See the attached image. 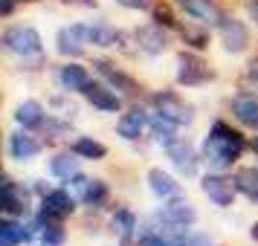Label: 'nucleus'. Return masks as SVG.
<instances>
[{
  "label": "nucleus",
  "mask_w": 258,
  "mask_h": 246,
  "mask_svg": "<svg viewBox=\"0 0 258 246\" xmlns=\"http://www.w3.org/2000/svg\"><path fill=\"white\" fill-rule=\"evenodd\" d=\"M244 78H246L249 84H255V87H258V55H255V58L246 61V67H244Z\"/></svg>",
  "instance_id": "nucleus-34"
},
{
  "label": "nucleus",
  "mask_w": 258,
  "mask_h": 246,
  "mask_svg": "<svg viewBox=\"0 0 258 246\" xmlns=\"http://www.w3.org/2000/svg\"><path fill=\"white\" fill-rule=\"evenodd\" d=\"M249 237H252V240H255V243H258V220L252 223V226H249Z\"/></svg>",
  "instance_id": "nucleus-39"
},
{
  "label": "nucleus",
  "mask_w": 258,
  "mask_h": 246,
  "mask_svg": "<svg viewBox=\"0 0 258 246\" xmlns=\"http://www.w3.org/2000/svg\"><path fill=\"white\" fill-rule=\"evenodd\" d=\"M116 3L125 6V9H131V12H151L157 0H116Z\"/></svg>",
  "instance_id": "nucleus-33"
},
{
  "label": "nucleus",
  "mask_w": 258,
  "mask_h": 246,
  "mask_svg": "<svg viewBox=\"0 0 258 246\" xmlns=\"http://www.w3.org/2000/svg\"><path fill=\"white\" fill-rule=\"evenodd\" d=\"M148 119H151V110L142 105H134L128 110V113H122L116 122V133L122 136L125 142H137L145 133V128H148Z\"/></svg>",
  "instance_id": "nucleus-16"
},
{
  "label": "nucleus",
  "mask_w": 258,
  "mask_h": 246,
  "mask_svg": "<svg viewBox=\"0 0 258 246\" xmlns=\"http://www.w3.org/2000/svg\"><path fill=\"white\" fill-rule=\"evenodd\" d=\"M0 47L21 61L44 58V38H41V32H38L35 26H29V24L6 26L3 35H0Z\"/></svg>",
  "instance_id": "nucleus-2"
},
{
  "label": "nucleus",
  "mask_w": 258,
  "mask_h": 246,
  "mask_svg": "<svg viewBox=\"0 0 258 246\" xmlns=\"http://www.w3.org/2000/svg\"><path fill=\"white\" fill-rule=\"evenodd\" d=\"M218 29V38H221L223 44V52L226 55H244L246 49H249V26L241 21V18H235V15H223L221 24L215 26Z\"/></svg>",
  "instance_id": "nucleus-6"
},
{
  "label": "nucleus",
  "mask_w": 258,
  "mask_h": 246,
  "mask_svg": "<svg viewBox=\"0 0 258 246\" xmlns=\"http://www.w3.org/2000/svg\"><path fill=\"white\" fill-rule=\"evenodd\" d=\"M246 15H249V21L258 24V0H246Z\"/></svg>",
  "instance_id": "nucleus-37"
},
{
  "label": "nucleus",
  "mask_w": 258,
  "mask_h": 246,
  "mask_svg": "<svg viewBox=\"0 0 258 246\" xmlns=\"http://www.w3.org/2000/svg\"><path fill=\"white\" fill-rule=\"evenodd\" d=\"M87 44H90L87 41V24H70L55 32V52L67 61L82 58L87 52Z\"/></svg>",
  "instance_id": "nucleus-10"
},
{
  "label": "nucleus",
  "mask_w": 258,
  "mask_h": 246,
  "mask_svg": "<svg viewBox=\"0 0 258 246\" xmlns=\"http://www.w3.org/2000/svg\"><path fill=\"white\" fill-rule=\"evenodd\" d=\"M67 186L76 194V200H82L84 206H90V209H102L110 200V188H107L105 180H90V177H84V174H76Z\"/></svg>",
  "instance_id": "nucleus-12"
},
{
  "label": "nucleus",
  "mask_w": 258,
  "mask_h": 246,
  "mask_svg": "<svg viewBox=\"0 0 258 246\" xmlns=\"http://www.w3.org/2000/svg\"><path fill=\"white\" fill-rule=\"evenodd\" d=\"M165 156H168V162H171V168H174L180 177H198V168H200V156L198 148L191 145V142L186 139H174V142H168L163 148Z\"/></svg>",
  "instance_id": "nucleus-11"
},
{
  "label": "nucleus",
  "mask_w": 258,
  "mask_h": 246,
  "mask_svg": "<svg viewBox=\"0 0 258 246\" xmlns=\"http://www.w3.org/2000/svg\"><path fill=\"white\" fill-rule=\"evenodd\" d=\"M134 47H137V52H142V55L157 58V55L168 52V47H171V29L154 24V21L151 24L137 26V29H134Z\"/></svg>",
  "instance_id": "nucleus-5"
},
{
  "label": "nucleus",
  "mask_w": 258,
  "mask_h": 246,
  "mask_svg": "<svg viewBox=\"0 0 258 246\" xmlns=\"http://www.w3.org/2000/svg\"><path fill=\"white\" fill-rule=\"evenodd\" d=\"M122 246H128V243H122Z\"/></svg>",
  "instance_id": "nucleus-41"
},
{
  "label": "nucleus",
  "mask_w": 258,
  "mask_h": 246,
  "mask_svg": "<svg viewBox=\"0 0 258 246\" xmlns=\"http://www.w3.org/2000/svg\"><path fill=\"white\" fill-rule=\"evenodd\" d=\"M93 70L102 75V81L110 84L113 90H116L119 96H128V99H137V96L142 93V84L134 78V75H128V72L122 70V67H116L113 61L107 58H96L93 61Z\"/></svg>",
  "instance_id": "nucleus-9"
},
{
  "label": "nucleus",
  "mask_w": 258,
  "mask_h": 246,
  "mask_svg": "<svg viewBox=\"0 0 258 246\" xmlns=\"http://www.w3.org/2000/svg\"><path fill=\"white\" fill-rule=\"evenodd\" d=\"M21 3H38V0H21Z\"/></svg>",
  "instance_id": "nucleus-40"
},
{
  "label": "nucleus",
  "mask_w": 258,
  "mask_h": 246,
  "mask_svg": "<svg viewBox=\"0 0 258 246\" xmlns=\"http://www.w3.org/2000/svg\"><path fill=\"white\" fill-rule=\"evenodd\" d=\"M145 183H148V188H151L154 197H160V200H171V197H180V194H183V186L177 183V177H171L168 171H163L160 165L148 168Z\"/></svg>",
  "instance_id": "nucleus-19"
},
{
  "label": "nucleus",
  "mask_w": 258,
  "mask_h": 246,
  "mask_svg": "<svg viewBox=\"0 0 258 246\" xmlns=\"http://www.w3.org/2000/svg\"><path fill=\"white\" fill-rule=\"evenodd\" d=\"M35 229L41 234V246H64L67 234H64V226L61 223H52V220H35Z\"/></svg>",
  "instance_id": "nucleus-29"
},
{
  "label": "nucleus",
  "mask_w": 258,
  "mask_h": 246,
  "mask_svg": "<svg viewBox=\"0 0 258 246\" xmlns=\"http://www.w3.org/2000/svg\"><path fill=\"white\" fill-rule=\"evenodd\" d=\"M229 113L241 128L258 130V96L255 93H238L229 99Z\"/></svg>",
  "instance_id": "nucleus-18"
},
{
  "label": "nucleus",
  "mask_w": 258,
  "mask_h": 246,
  "mask_svg": "<svg viewBox=\"0 0 258 246\" xmlns=\"http://www.w3.org/2000/svg\"><path fill=\"white\" fill-rule=\"evenodd\" d=\"M12 116H15V122H18L24 130H41L49 113H47V107L41 105L38 99H24L21 105L15 107Z\"/></svg>",
  "instance_id": "nucleus-21"
},
{
  "label": "nucleus",
  "mask_w": 258,
  "mask_h": 246,
  "mask_svg": "<svg viewBox=\"0 0 258 246\" xmlns=\"http://www.w3.org/2000/svg\"><path fill=\"white\" fill-rule=\"evenodd\" d=\"M87 41L99 49H110V47H125V32L116 29L107 21H96V24H87Z\"/></svg>",
  "instance_id": "nucleus-20"
},
{
  "label": "nucleus",
  "mask_w": 258,
  "mask_h": 246,
  "mask_svg": "<svg viewBox=\"0 0 258 246\" xmlns=\"http://www.w3.org/2000/svg\"><path fill=\"white\" fill-rule=\"evenodd\" d=\"M249 151L255 153V159H258V130H255V136L249 139Z\"/></svg>",
  "instance_id": "nucleus-38"
},
{
  "label": "nucleus",
  "mask_w": 258,
  "mask_h": 246,
  "mask_svg": "<svg viewBox=\"0 0 258 246\" xmlns=\"http://www.w3.org/2000/svg\"><path fill=\"white\" fill-rule=\"evenodd\" d=\"M82 96L87 99V105H93L96 110H102V113H119V110H122V96L105 81H90L82 90Z\"/></svg>",
  "instance_id": "nucleus-14"
},
{
  "label": "nucleus",
  "mask_w": 258,
  "mask_h": 246,
  "mask_svg": "<svg viewBox=\"0 0 258 246\" xmlns=\"http://www.w3.org/2000/svg\"><path fill=\"white\" fill-rule=\"evenodd\" d=\"M151 21L154 24H160V26H165V29H180V24H177V15H174V9L168 6V3H154V9H151Z\"/></svg>",
  "instance_id": "nucleus-30"
},
{
  "label": "nucleus",
  "mask_w": 258,
  "mask_h": 246,
  "mask_svg": "<svg viewBox=\"0 0 258 246\" xmlns=\"http://www.w3.org/2000/svg\"><path fill=\"white\" fill-rule=\"evenodd\" d=\"M235 186L249 203H258V168L255 165H241L235 171Z\"/></svg>",
  "instance_id": "nucleus-26"
},
{
  "label": "nucleus",
  "mask_w": 258,
  "mask_h": 246,
  "mask_svg": "<svg viewBox=\"0 0 258 246\" xmlns=\"http://www.w3.org/2000/svg\"><path fill=\"white\" fill-rule=\"evenodd\" d=\"M64 6H79V9H96L99 3L96 0H61Z\"/></svg>",
  "instance_id": "nucleus-35"
},
{
  "label": "nucleus",
  "mask_w": 258,
  "mask_h": 246,
  "mask_svg": "<svg viewBox=\"0 0 258 246\" xmlns=\"http://www.w3.org/2000/svg\"><path fill=\"white\" fill-rule=\"evenodd\" d=\"M148 105H151V110H157V113L174 119L180 128L195 122V107L188 105L177 90H154V93L148 96Z\"/></svg>",
  "instance_id": "nucleus-4"
},
{
  "label": "nucleus",
  "mask_w": 258,
  "mask_h": 246,
  "mask_svg": "<svg viewBox=\"0 0 258 246\" xmlns=\"http://www.w3.org/2000/svg\"><path fill=\"white\" fill-rule=\"evenodd\" d=\"M110 229L116 234L122 243H131L137 234H140V220H137V214L128 209V206H119L113 214H110Z\"/></svg>",
  "instance_id": "nucleus-24"
},
{
  "label": "nucleus",
  "mask_w": 258,
  "mask_h": 246,
  "mask_svg": "<svg viewBox=\"0 0 258 246\" xmlns=\"http://www.w3.org/2000/svg\"><path fill=\"white\" fill-rule=\"evenodd\" d=\"M70 151H76L82 159H93V162H99V159H105L107 156V145L105 142L93 139V136H79V139L73 142Z\"/></svg>",
  "instance_id": "nucleus-28"
},
{
  "label": "nucleus",
  "mask_w": 258,
  "mask_h": 246,
  "mask_svg": "<svg viewBox=\"0 0 258 246\" xmlns=\"http://www.w3.org/2000/svg\"><path fill=\"white\" fill-rule=\"evenodd\" d=\"M29 211H32L29 209V191L24 186H18L9 174H3V214L24 220Z\"/></svg>",
  "instance_id": "nucleus-15"
},
{
  "label": "nucleus",
  "mask_w": 258,
  "mask_h": 246,
  "mask_svg": "<svg viewBox=\"0 0 258 246\" xmlns=\"http://www.w3.org/2000/svg\"><path fill=\"white\" fill-rule=\"evenodd\" d=\"M55 78H58L64 93H82L84 87L93 81L90 72H87V67H82L79 61H67L64 67H58V75H55Z\"/></svg>",
  "instance_id": "nucleus-23"
},
{
  "label": "nucleus",
  "mask_w": 258,
  "mask_h": 246,
  "mask_svg": "<svg viewBox=\"0 0 258 246\" xmlns=\"http://www.w3.org/2000/svg\"><path fill=\"white\" fill-rule=\"evenodd\" d=\"M174 6L180 12H186V18H191L195 24L203 26H218L221 18L226 15L218 6V0H174Z\"/></svg>",
  "instance_id": "nucleus-13"
},
{
  "label": "nucleus",
  "mask_w": 258,
  "mask_h": 246,
  "mask_svg": "<svg viewBox=\"0 0 258 246\" xmlns=\"http://www.w3.org/2000/svg\"><path fill=\"white\" fill-rule=\"evenodd\" d=\"M177 32L183 38V44L188 49H195V52H203V49L209 47V32H206L203 24H186V26H180Z\"/></svg>",
  "instance_id": "nucleus-27"
},
{
  "label": "nucleus",
  "mask_w": 258,
  "mask_h": 246,
  "mask_svg": "<svg viewBox=\"0 0 258 246\" xmlns=\"http://www.w3.org/2000/svg\"><path fill=\"white\" fill-rule=\"evenodd\" d=\"M174 78L180 87H203V84L215 81V70L209 67V61L203 58L195 49H183L177 55V70Z\"/></svg>",
  "instance_id": "nucleus-3"
},
{
  "label": "nucleus",
  "mask_w": 258,
  "mask_h": 246,
  "mask_svg": "<svg viewBox=\"0 0 258 246\" xmlns=\"http://www.w3.org/2000/svg\"><path fill=\"white\" fill-rule=\"evenodd\" d=\"M174 246H215V240L203 232H183L174 240Z\"/></svg>",
  "instance_id": "nucleus-32"
},
{
  "label": "nucleus",
  "mask_w": 258,
  "mask_h": 246,
  "mask_svg": "<svg viewBox=\"0 0 258 246\" xmlns=\"http://www.w3.org/2000/svg\"><path fill=\"white\" fill-rule=\"evenodd\" d=\"M44 133H47L49 139H58V136H67L73 130V125H70V119L64 116V119H55V116H47V122H44Z\"/></svg>",
  "instance_id": "nucleus-31"
},
{
  "label": "nucleus",
  "mask_w": 258,
  "mask_h": 246,
  "mask_svg": "<svg viewBox=\"0 0 258 246\" xmlns=\"http://www.w3.org/2000/svg\"><path fill=\"white\" fill-rule=\"evenodd\" d=\"M15 6H18V0H0V15L3 18H12Z\"/></svg>",
  "instance_id": "nucleus-36"
},
{
  "label": "nucleus",
  "mask_w": 258,
  "mask_h": 246,
  "mask_svg": "<svg viewBox=\"0 0 258 246\" xmlns=\"http://www.w3.org/2000/svg\"><path fill=\"white\" fill-rule=\"evenodd\" d=\"M49 174L55 177V180H64V183H70L76 174H82V156H79L76 151L55 153V156L49 159Z\"/></svg>",
  "instance_id": "nucleus-25"
},
{
  "label": "nucleus",
  "mask_w": 258,
  "mask_h": 246,
  "mask_svg": "<svg viewBox=\"0 0 258 246\" xmlns=\"http://www.w3.org/2000/svg\"><path fill=\"white\" fill-rule=\"evenodd\" d=\"M6 151H9V159L15 162H29V159H35L38 153L44 151V142H38L32 136V130H15L9 142H6Z\"/></svg>",
  "instance_id": "nucleus-17"
},
{
  "label": "nucleus",
  "mask_w": 258,
  "mask_h": 246,
  "mask_svg": "<svg viewBox=\"0 0 258 246\" xmlns=\"http://www.w3.org/2000/svg\"><path fill=\"white\" fill-rule=\"evenodd\" d=\"M76 211V194L67 188H49L41 194V206H38V217L52 223H64Z\"/></svg>",
  "instance_id": "nucleus-7"
},
{
  "label": "nucleus",
  "mask_w": 258,
  "mask_h": 246,
  "mask_svg": "<svg viewBox=\"0 0 258 246\" xmlns=\"http://www.w3.org/2000/svg\"><path fill=\"white\" fill-rule=\"evenodd\" d=\"M200 191H203L218 209L235 206V197L241 194L238 186H235V177H226L223 171H209L206 177H200Z\"/></svg>",
  "instance_id": "nucleus-8"
},
{
  "label": "nucleus",
  "mask_w": 258,
  "mask_h": 246,
  "mask_svg": "<svg viewBox=\"0 0 258 246\" xmlns=\"http://www.w3.org/2000/svg\"><path fill=\"white\" fill-rule=\"evenodd\" d=\"M246 148H249V142L244 139L241 130L232 128V125L223 122V119H215L209 133L203 136L200 156H203V162L209 165L212 171H226V168H232V165L244 156Z\"/></svg>",
  "instance_id": "nucleus-1"
},
{
  "label": "nucleus",
  "mask_w": 258,
  "mask_h": 246,
  "mask_svg": "<svg viewBox=\"0 0 258 246\" xmlns=\"http://www.w3.org/2000/svg\"><path fill=\"white\" fill-rule=\"evenodd\" d=\"M32 229L35 226H26L21 217H3L0 220V246H24L29 243L35 234H32Z\"/></svg>",
  "instance_id": "nucleus-22"
}]
</instances>
